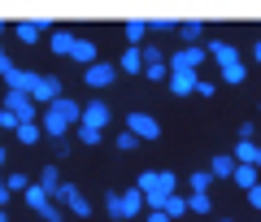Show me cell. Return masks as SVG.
<instances>
[{"mask_svg":"<svg viewBox=\"0 0 261 222\" xmlns=\"http://www.w3.org/2000/svg\"><path fill=\"white\" fill-rule=\"evenodd\" d=\"M39 122H44V131L53 139H65V135H70V127L83 122V105L70 101V96H61L57 105H48V109H44V118H39Z\"/></svg>","mask_w":261,"mask_h":222,"instance_id":"obj_1","label":"cell"},{"mask_svg":"<svg viewBox=\"0 0 261 222\" xmlns=\"http://www.w3.org/2000/svg\"><path fill=\"white\" fill-rule=\"evenodd\" d=\"M53 201L61 205L65 213H74V218H92V201H87V196L79 192L74 183H61V187H57V192H53Z\"/></svg>","mask_w":261,"mask_h":222,"instance_id":"obj_2","label":"cell"},{"mask_svg":"<svg viewBox=\"0 0 261 222\" xmlns=\"http://www.w3.org/2000/svg\"><path fill=\"white\" fill-rule=\"evenodd\" d=\"M126 131H130V135H140V139H157L161 135V122L152 118V113L135 109V113H126Z\"/></svg>","mask_w":261,"mask_h":222,"instance_id":"obj_3","label":"cell"},{"mask_svg":"<svg viewBox=\"0 0 261 222\" xmlns=\"http://www.w3.org/2000/svg\"><path fill=\"white\" fill-rule=\"evenodd\" d=\"M209 57V48H200V44H187V48H178L174 57H170V70H200V61Z\"/></svg>","mask_w":261,"mask_h":222,"instance_id":"obj_4","label":"cell"},{"mask_svg":"<svg viewBox=\"0 0 261 222\" xmlns=\"http://www.w3.org/2000/svg\"><path fill=\"white\" fill-rule=\"evenodd\" d=\"M0 109L18 113V122H35V101H31L27 92H5V105Z\"/></svg>","mask_w":261,"mask_h":222,"instance_id":"obj_5","label":"cell"},{"mask_svg":"<svg viewBox=\"0 0 261 222\" xmlns=\"http://www.w3.org/2000/svg\"><path fill=\"white\" fill-rule=\"evenodd\" d=\"M35 87H39V74H35V70H18V65H13L9 79H5V92H27V96H35Z\"/></svg>","mask_w":261,"mask_h":222,"instance_id":"obj_6","label":"cell"},{"mask_svg":"<svg viewBox=\"0 0 261 222\" xmlns=\"http://www.w3.org/2000/svg\"><path fill=\"white\" fill-rule=\"evenodd\" d=\"M31 101L35 105H57L61 101V79H57V74H39V87H35Z\"/></svg>","mask_w":261,"mask_h":222,"instance_id":"obj_7","label":"cell"},{"mask_svg":"<svg viewBox=\"0 0 261 222\" xmlns=\"http://www.w3.org/2000/svg\"><path fill=\"white\" fill-rule=\"evenodd\" d=\"M109 118H113V113H109V105H105V101H87V105H83V122H79V127L105 131V127H109Z\"/></svg>","mask_w":261,"mask_h":222,"instance_id":"obj_8","label":"cell"},{"mask_svg":"<svg viewBox=\"0 0 261 222\" xmlns=\"http://www.w3.org/2000/svg\"><path fill=\"white\" fill-rule=\"evenodd\" d=\"M144 213H148V196H144L140 187L122 192V218H144Z\"/></svg>","mask_w":261,"mask_h":222,"instance_id":"obj_9","label":"cell"},{"mask_svg":"<svg viewBox=\"0 0 261 222\" xmlns=\"http://www.w3.org/2000/svg\"><path fill=\"white\" fill-rule=\"evenodd\" d=\"M83 79H87V87H109L113 79H118V65H109V61H96L92 70H83Z\"/></svg>","mask_w":261,"mask_h":222,"instance_id":"obj_10","label":"cell"},{"mask_svg":"<svg viewBox=\"0 0 261 222\" xmlns=\"http://www.w3.org/2000/svg\"><path fill=\"white\" fill-rule=\"evenodd\" d=\"M196 87H200L196 70H170V92H174V96H192Z\"/></svg>","mask_w":261,"mask_h":222,"instance_id":"obj_11","label":"cell"},{"mask_svg":"<svg viewBox=\"0 0 261 222\" xmlns=\"http://www.w3.org/2000/svg\"><path fill=\"white\" fill-rule=\"evenodd\" d=\"M209 57L218 61V70H226V65H235V61H240V53H235V48L226 44V39H209Z\"/></svg>","mask_w":261,"mask_h":222,"instance_id":"obj_12","label":"cell"},{"mask_svg":"<svg viewBox=\"0 0 261 222\" xmlns=\"http://www.w3.org/2000/svg\"><path fill=\"white\" fill-rule=\"evenodd\" d=\"M13 31H18V39H22V44H39L44 35H53V31H48V22H18Z\"/></svg>","mask_w":261,"mask_h":222,"instance_id":"obj_13","label":"cell"},{"mask_svg":"<svg viewBox=\"0 0 261 222\" xmlns=\"http://www.w3.org/2000/svg\"><path fill=\"white\" fill-rule=\"evenodd\" d=\"M74 44H79V35H70V31H53V35H48V48H53L57 57H70Z\"/></svg>","mask_w":261,"mask_h":222,"instance_id":"obj_14","label":"cell"},{"mask_svg":"<svg viewBox=\"0 0 261 222\" xmlns=\"http://www.w3.org/2000/svg\"><path fill=\"white\" fill-rule=\"evenodd\" d=\"M257 153H261V144H257V139H240L231 157L240 161V166H257Z\"/></svg>","mask_w":261,"mask_h":222,"instance_id":"obj_15","label":"cell"},{"mask_svg":"<svg viewBox=\"0 0 261 222\" xmlns=\"http://www.w3.org/2000/svg\"><path fill=\"white\" fill-rule=\"evenodd\" d=\"M70 61H79L83 70H92V65H96V44H92V39H79L74 53H70Z\"/></svg>","mask_w":261,"mask_h":222,"instance_id":"obj_16","label":"cell"},{"mask_svg":"<svg viewBox=\"0 0 261 222\" xmlns=\"http://www.w3.org/2000/svg\"><path fill=\"white\" fill-rule=\"evenodd\" d=\"M144 65H148V61H144L140 48H126V53H122V61H118V70H122V74H140Z\"/></svg>","mask_w":261,"mask_h":222,"instance_id":"obj_17","label":"cell"},{"mask_svg":"<svg viewBox=\"0 0 261 222\" xmlns=\"http://www.w3.org/2000/svg\"><path fill=\"white\" fill-rule=\"evenodd\" d=\"M235 170H240L235 157H214V161H209V175H214V179H235Z\"/></svg>","mask_w":261,"mask_h":222,"instance_id":"obj_18","label":"cell"},{"mask_svg":"<svg viewBox=\"0 0 261 222\" xmlns=\"http://www.w3.org/2000/svg\"><path fill=\"white\" fill-rule=\"evenodd\" d=\"M35 183H39V187H44V192H57V187H61V183H65V179H61V170H57V166H53V161H48V166H44V170H39V179H35Z\"/></svg>","mask_w":261,"mask_h":222,"instance_id":"obj_19","label":"cell"},{"mask_svg":"<svg viewBox=\"0 0 261 222\" xmlns=\"http://www.w3.org/2000/svg\"><path fill=\"white\" fill-rule=\"evenodd\" d=\"M222 83H231V87H240V83H248V65H244V61H235V65H226V70H222Z\"/></svg>","mask_w":261,"mask_h":222,"instance_id":"obj_20","label":"cell"},{"mask_svg":"<svg viewBox=\"0 0 261 222\" xmlns=\"http://www.w3.org/2000/svg\"><path fill=\"white\" fill-rule=\"evenodd\" d=\"M148 31H152V27H148V22H140V18H135V22H126V44H130V48H140Z\"/></svg>","mask_w":261,"mask_h":222,"instance_id":"obj_21","label":"cell"},{"mask_svg":"<svg viewBox=\"0 0 261 222\" xmlns=\"http://www.w3.org/2000/svg\"><path fill=\"white\" fill-rule=\"evenodd\" d=\"M257 175H261V170H257V166H240V170H235V183H240V187H244V192H252V187H257V183H261V179H257Z\"/></svg>","mask_w":261,"mask_h":222,"instance_id":"obj_22","label":"cell"},{"mask_svg":"<svg viewBox=\"0 0 261 222\" xmlns=\"http://www.w3.org/2000/svg\"><path fill=\"white\" fill-rule=\"evenodd\" d=\"M39 135H44V122H22V127H18L22 144H39Z\"/></svg>","mask_w":261,"mask_h":222,"instance_id":"obj_23","label":"cell"},{"mask_svg":"<svg viewBox=\"0 0 261 222\" xmlns=\"http://www.w3.org/2000/svg\"><path fill=\"white\" fill-rule=\"evenodd\" d=\"M187 209H192V213H209V209H214V196H209V192H192V196H187Z\"/></svg>","mask_w":261,"mask_h":222,"instance_id":"obj_24","label":"cell"},{"mask_svg":"<svg viewBox=\"0 0 261 222\" xmlns=\"http://www.w3.org/2000/svg\"><path fill=\"white\" fill-rule=\"evenodd\" d=\"M144 79H148V83H161V79H170V61H148V65H144Z\"/></svg>","mask_w":261,"mask_h":222,"instance_id":"obj_25","label":"cell"},{"mask_svg":"<svg viewBox=\"0 0 261 222\" xmlns=\"http://www.w3.org/2000/svg\"><path fill=\"white\" fill-rule=\"evenodd\" d=\"M178 35H183V48H187V44H200L205 27H200V22H183V27H178Z\"/></svg>","mask_w":261,"mask_h":222,"instance_id":"obj_26","label":"cell"},{"mask_svg":"<svg viewBox=\"0 0 261 222\" xmlns=\"http://www.w3.org/2000/svg\"><path fill=\"white\" fill-rule=\"evenodd\" d=\"M166 213H170V218H174V222L183 218V213H192V209H187V196H178V192H174V196H170V201H166Z\"/></svg>","mask_w":261,"mask_h":222,"instance_id":"obj_27","label":"cell"},{"mask_svg":"<svg viewBox=\"0 0 261 222\" xmlns=\"http://www.w3.org/2000/svg\"><path fill=\"white\" fill-rule=\"evenodd\" d=\"M187 187H192V192H209V187H214V175H209V170H196V175L187 179Z\"/></svg>","mask_w":261,"mask_h":222,"instance_id":"obj_28","label":"cell"},{"mask_svg":"<svg viewBox=\"0 0 261 222\" xmlns=\"http://www.w3.org/2000/svg\"><path fill=\"white\" fill-rule=\"evenodd\" d=\"M105 213L109 218H122V192H105Z\"/></svg>","mask_w":261,"mask_h":222,"instance_id":"obj_29","label":"cell"},{"mask_svg":"<svg viewBox=\"0 0 261 222\" xmlns=\"http://www.w3.org/2000/svg\"><path fill=\"white\" fill-rule=\"evenodd\" d=\"M113 144H118V153H130V148L140 144V135H130V131H118V135H113Z\"/></svg>","mask_w":261,"mask_h":222,"instance_id":"obj_30","label":"cell"},{"mask_svg":"<svg viewBox=\"0 0 261 222\" xmlns=\"http://www.w3.org/2000/svg\"><path fill=\"white\" fill-rule=\"evenodd\" d=\"M5 183H9V192H27V187H31V179L13 170V175H5Z\"/></svg>","mask_w":261,"mask_h":222,"instance_id":"obj_31","label":"cell"},{"mask_svg":"<svg viewBox=\"0 0 261 222\" xmlns=\"http://www.w3.org/2000/svg\"><path fill=\"white\" fill-rule=\"evenodd\" d=\"M18 113H9V109H0V131H13V135H18Z\"/></svg>","mask_w":261,"mask_h":222,"instance_id":"obj_32","label":"cell"},{"mask_svg":"<svg viewBox=\"0 0 261 222\" xmlns=\"http://www.w3.org/2000/svg\"><path fill=\"white\" fill-rule=\"evenodd\" d=\"M79 139H83V144H100L105 131H96V127H79Z\"/></svg>","mask_w":261,"mask_h":222,"instance_id":"obj_33","label":"cell"},{"mask_svg":"<svg viewBox=\"0 0 261 222\" xmlns=\"http://www.w3.org/2000/svg\"><path fill=\"white\" fill-rule=\"evenodd\" d=\"M152 31H161V35H166V31H174V27H183V22H170V18H157V22H148Z\"/></svg>","mask_w":261,"mask_h":222,"instance_id":"obj_34","label":"cell"},{"mask_svg":"<svg viewBox=\"0 0 261 222\" xmlns=\"http://www.w3.org/2000/svg\"><path fill=\"white\" fill-rule=\"evenodd\" d=\"M144 222H174V218H170L166 209H148V213H144Z\"/></svg>","mask_w":261,"mask_h":222,"instance_id":"obj_35","label":"cell"},{"mask_svg":"<svg viewBox=\"0 0 261 222\" xmlns=\"http://www.w3.org/2000/svg\"><path fill=\"white\" fill-rule=\"evenodd\" d=\"M9 70H13V61H9V53H5V44H0V79H9Z\"/></svg>","mask_w":261,"mask_h":222,"instance_id":"obj_36","label":"cell"},{"mask_svg":"<svg viewBox=\"0 0 261 222\" xmlns=\"http://www.w3.org/2000/svg\"><path fill=\"white\" fill-rule=\"evenodd\" d=\"M13 201V192H9V183H5V179H0V209H5V205Z\"/></svg>","mask_w":261,"mask_h":222,"instance_id":"obj_37","label":"cell"},{"mask_svg":"<svg viewBox=\"0 0 261 222\" xmlns=\"http://www.w3.org/2000/svg\"><path fill=\"white\" fill-rule=\"evenodd\" d=\"M248 205H252V209H261V183H257V187L248 192Z\"/></svg>","mask_w":261,"mask_h":222,"instance_id":"obj_38","label":"cell"},{"mask_svg":"<svg viewBox=\"0 0 261 222\" xmlns=\"http://www.w3.org/2000/svg\"><path fill=\"white\" fill-rule=\"evenodd\" d=\"M252 61L261 65V39H257V44H252Z\"/></svg>","mask_w":261,"mask_h":222,"instance_id":"obj_39","label":"cell"},{"mask_svg":"<svg viewBox=\"0 0 261 222\" xmlns=\"http://www.w3.org/2000/svg\"><path fill=\"white\" fill-rule=\"evenodd\" d=\"M5 161H9V153H5V148H0V170H5Z\"/></svg>","mask_w":261,"mask_h":222,"instance_id":"obj_40","label":"cell"},{"mask_svg":"<svg viewBox=\"0 0 261 222\" xmlns=\"http://www.w3.org/2000/svg\"><path fill=\"white\" fill-rule=\"evenodd\" d=\"M0 222H9V213H5V209H0Z\"/></svg>","mask_w":261,"mask_h":222,"instance_id":"obj_41","label":"cell"},{"mask_svg":"<svg viewBox=\"0 0 261 222\" xmlns=\"http://www.w3.org/2000/svg\"><path fill=\"white\" fill-rule=\"evenodd\" d=\"M0 39H5V22H0Z\"/></svg>","mask_w":261,"mask_h":222,"instance_id":"obj_42","label":"cell"},{"mask_svg":"<svg viewBox=\"0 0 261 222\" xmlns=\"http://www.w3.org/2000/svg\"><path fill=\"white\" fill-rule=\"evenodd\" d=\"M257 170H261V153H257Z\"/></svg>","mask_w":261,"mask_h":222,"instance_id":"obj_43","label":"cell"},{"mask_svg":"<svg viewBox=\"0 0 261 222\" xmlns=\"http://www.w3.org/2000/svg\"><path fill=\"white\" fill-rule=\"evenodd\" d=\"M222 222H231V218H222Z\"/></svg>","mask_w":261,"mask_h":222,"instance_id":"obj_44","label":"cell"}]
</instances>
